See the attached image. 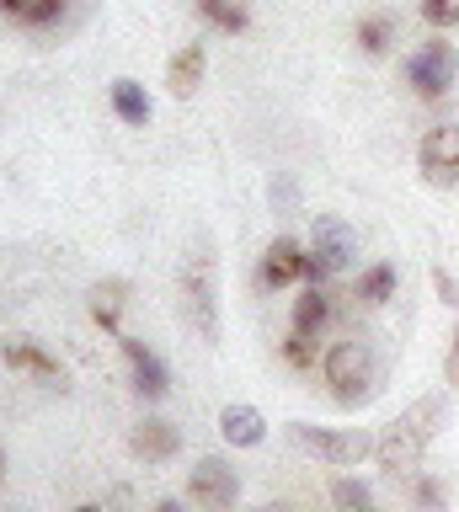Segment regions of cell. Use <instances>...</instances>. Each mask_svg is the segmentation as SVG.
<instances>
[{"mask_svg": "<svg viewBox=\"0 0 459 512\" xmlns=\"http://www.w3.org/2000/svg\"><path fill=\"white\" fill-rule=\"evenodd\" d=\"M449 427V400L443 395H427L417 400L406 416H395V422L374 438V459H379V470L385 475H417L422 470V454H427V443L438 438V432Z\"/></svg>", "mask_w": 459, "mask_h": 512, "instance_id": "6da1fadb", "label": "cell"}, {"mask_svg": "<svg viewBox=\"0 0 459 512\" xmlns=\"http://www.w3.org/2000/svg\"><path fill=\"white\" fill-rule=\"evenodd\" d=\"M321 379L337 406H369V400L385 390V358L358 342V336H347V342H331L321 352Z\"/></svg>", "mask_w": 459, "mask_h": 512, "instance_id": "7a4b0ae2", "label": "cell"}, {"mask_svg": "<svg viewBox=\"0 0 459 512\" xmlns=\"http://www.w3.org/2000/svg\"><path fill=\"white\" fill-rule=\"evenodd\" d=\"M289 443L299 454L321 459V464H363L374 454V438L358 427H315V422H289Z\"/></svg>", "mask_w": 459, "mask_h": 512, "instance_id": "3957f363", "label": "cell"}, {"mask_svg": "<svg viewBox=\"0 0 459 512\" xmlns=\"http://www.w3.org/2000/svg\"><path fill=\"white\" fill-rule=\"evenodd\" d=\"M406 86L422 96V102H438V96H449L454 91V80H459V48L449 38H427L417 54H406Z\"/></svg>", "mask_w": 459, "mask_h": 512, "instance_id": "277c9868", "label": "cell"}, {"mask_svg": "<svg viewBox=\"0 0 459 512\" xmlns=\"http://www.w3.org/2000/svg\"><path fill=\"white\" fill-rule=\"evenodd\" d=\"M182 315L209 347H219V288H214V262L209 256H187L182 267Z\"/></svg>", "mask_w": 459, "mask_h": 512, "instance_id": "5b68a950", "label": "cell"}, {"mask_svg": "<svg viewBox=\"0 0 459 512\" xmlns=\"http://www.w3.org/2000/svg\"><path fill=\"white\" fill-rule=\"evenodd\" d=\"M310 256L326 267V278H337L358 262V230L342 214H315L310 219Z\"/></svg>", "mask_w": 459, "mask_h": 512, "instance_id": "8992f818", "label": "cell"}, {"mask_svg": "<svg viewBox=\"0 0 459 512\" xmlns=\"http://www.w3.org/2000/svg\"><path fill=\"white\" fill-rule=\"evenodd\" d=\"M417 171L427 187H459V123L427 128L417 144Z\"/></svg>", "mask_w": 459, "mask_h": 512, "instance_id": "52a82bcc", "label": "cell"}, {"mask_svg": "<svg viewBox=\"0 0 459 512\" xmlns=\"http://www.w3.org/2000/svg\"><path fill=\"white\" fill-rule=\"evenodd\" d=\"M187 496H193L198 507L230 512V507H235V496H241V475H235L219 454H209V459H198V464H193V475H187Z\"/></svg>", "mask_w": 459, "mask_h": 512, "instance_id": "ba28073f", "label": "cell"}, {"mask_svg": "<svg viewBox=\"0 0 459 512\" xmlns=\"http://www.w3.org/2000/svg\"><path fill=\"white\" fill-rule=\"evenodd\" d=\"M118 347H123V358H129V374H134V390L145 395V400H166L171 390V374H166V363L155 358V352L139 342V336H123L118 331Z\"/></svg>", "mask_w": 459, "mask_h": 512, "instance_id": "9c48e42d", "label": "cell"}, {"mask_svg": "<svg viewBox=\"0 0 459 512\" xmlns=\"http://www.w3.org/2000/svg\"><path fill=\"white\" fill-rule=\"evenodd\" d=\"M219 438L230 448H262L267 443V416L257 406H246V400H230V406L219 411Z\"/></svg>", "mask_w": 459, "mask_h": 512, "instance_id": "30bf717a", "label": "cell"}, {"mask_svg": "<svg viewBox=\"0 0 459 512\" xmlns=\"http://www.w3.org/2000/svg\"><path fill=\"white\" fill-rule=\"evenodd\" d=\"M305 256H310V246H299V240L278 235L273 246L262 251V278H267V288H289V283L305 278Z\"/></svg>", "mask_w": 459, "mask_h": 512, "instance_id": "8fae6325", "label": "cell"}, {"mask_svg": "<svg viewBox=\"0 0 459 512\" xmlns=\"http://www.w3.org/2000/svg\"><path fill=\"white\" fill-rule=\"evenodd\" d=\"M0 358L17 368V374H33L43 384H65V363L49 358V352H43L38 342H27V336H17V342H0Z\"/></svg>", "mask_w": 459, "mask_h": 512, "instance_id": "7c38bea8", "label": "cell"}, {"mask_svg": "<svg viewBox=\"0 0 459 512\" xmlns=\"http://www.w3.org/2000/svg\"><path fill=\"white\" fill-rule=\"evenodd\" d=\"M177 448H182V432L171 427L166 416H145V422L129 432V454L134 459H155V464H161V459L177 454Z\"/></svg>", "mask_w": 459, "mask_h": 512, "instance_id": "4fadbf2b", "label": "cell"}, {"mask_svg": "<svg viewBox=\"0 0 459 512\" xmlns=\"http://www.w3.org/2000/svg\"><path fill=\"white\" fill-rule=\"evenodd\" d=\"M203 70H209V48H203V43H182L177 54H171V64H166V91L187 102V96L203 86Z\"/></svg>", "mask_w": 459, "mask_h": 512, "instance_id": "5bb4252c", "label": "cell"}, {"mask_svg": "<svg viewBox=\"0 0 459 512\" xmlns=\"http://www.w3.org/2000/svg\"><path fill=\"white\" fill-rule=\"evenodd\" d=\"M107 96H113V112L129 128H145L150 118H155V102L145 96V86H139V80H129V75H118L113 86H107Z\"/></svg>", "mask_w": 459, "mask_h": 512, "instance_id": "9a60e30c", "label": "cell"}, {"mask_svg": "<svg viewBox=\"0 0 459 512\" xmlns=\"http://www.w3.org/2000/svg\"><path fill=\"white\" fill-rule=\"evenodd\" d=\"M326 320H331V299L310 283L305 294L294 299V331H299V336H321V331H326Z\"/></svg>", "mask_w": 459, "mask_h": 512, "instance_id": "2e32d148", "label": "cell"}, {"mask_svg": "<svg viewBox=\"0 0 459 512\" xmlns=\"http://www.w3.org/2000/svg\"><path fill=\"white\" fill-rule=\"evenodd\" d=\"M123 294H129V283H97V288H91V320H97L102 331H113V336H118Z\"/></svg>", "mask_w": 459, "mask_h": 512, "instance_id": "e0dca14e", "label": "cell"}, {"mask_svg": "<svg viewBox=\"0 0 459 512\" xmlns=\"http://www.w3.org/2000/svg\"><path fill=\"white\" fill-rule=\"evenodd\" d=\"M331 507H337V512H385V507L374 502V491L363 486V480H353V475L331 480Z\"/></svg>", "mask_w": 459, "mask_h": 512, "instance_id": "ac0fdd59", "label": "cell"}, {"mask_svg": "<svg viewBox=\"0 0 459 512\" xmlns=\"http://www.w3.org/2000/svg\"><path fill=\"white\" fill-rule=\"evenodd\" d=\"M198 16L209 27H219V32H246L251 27V16H246L241 0H198Z\"/></svg>", "mask_w": 459, "mask_h": 512, "instance_id": "d6986e66", "label": "cell"}, {"mask_svg": "<svg viewBox=\"0 0 459 512\" xmlns=\"http://www.w3.org/2000/svg\"><path fill=\"white\" fill-rule=\"evenodd\" d=\"M358 299H363V304H385V299H395V267H390V262L363 267V272H358Z\"/></svg>", "mask_w": 459, "mask_h": 512, "instance_id": "ffe728a7", "label": "cell"}, {"mask_svg": "<svg viewBox=\"0 0 459 512\" xmlns=\"http://www.w3.org/2000/svg\"><path fill=\"white\" fill-rule=\"evenodd\" d=\"M395 32H401V27H395V16H363V22H358V48L379 59V54H390Z\"/></svg>", "mask_w": 459, "mask_h": 512, "instance_id": "44dd1931", "label": "cell"}, {"mask_svg": "<svg viewBox=\"0 0 459 512\" xmlns=\"http://www.w3.org/2000/svg\"><path fill=\"white\" fill-rule=\"evenodd\" d=\"M422 22L438 27V32L459 27V0H422Z\"/></svg>", "mask_w": 459, "mask_h": 512, "instance_id": "7402d4cb", "label": "cell"}, {"mask_svg": "<svg viewBox=\"0 0 459 512\" xmlns=\"http://www.w3.org/2000/svg\"><path fill=\"white\" fill-rule=\"evenodd\" d=\"M283 363L289 368H315V336H289V342H283Z\"/></svg>", "mask_w": 459, "mask_h": 512, "instance_id": "603a6c76", "label": "cell"}, {"mask_svg": "<svg viewBox=\"0 0 459 512\" xmlns=\"http://www.w3.org/2000/svg\"><path fill=\"white\" fill-rule=\"evenodd\" d=\"M433 294L449 304V310H459V283H454V272H443V267H433Z\"/></svg>", "mask_w": 459, "mask_h": 512, "instance_id": "cb8c5ba5", "label": "cell"}, {"mask_svg": "<svg viewBox=\"0 0 459 512\" xmlns=\"http://www.w3.org/2000/svg\"><path fill=\"white\" fill-rule=\"evenodd\" d=\"M417 502H422V507H433V512H443V486L422 475V480H417Z\"/></svg>", "mask_w": 459, "mask_h": 512, "instance_id": "d4e9b609", "label": "cell"}, {"mask_svg": "<svg viewBox=\"0 0 459 512\" xmlns=\"http://www.w3.org/2000/svg\"><path fill=\"white\" fill-rule=\"evenodd\" d=\"M443 379L454 384V395H459V326H454V336H449V358H443Z\"/></svg>", "mask_w": 459, "mask_h": 512, "instance_id": "484cf974", "label": "cell"}, {"mask_svg": "<svg viewBox=\"0 0 459 512\" xmlns=\"http://www.w3.org/2000/svg\"><path fill=\"white\" fill-rule=\"evenodd\" d=\"M27 11H33V0H0V16H17V22H27Z\"/></svg>", "mask_w": 459, "mask_h": 512, "instance_id": "4316f807", "label": "cell"}, {"mask_svg": "<svg viewBox=\"0 0 459 512\" xmlns=\"http://www.w3.org/2000/svg\"><path fill=\"white\" fill-rule=\"evenodd\" d=\"M273 198H278L283 208H294V203H299V187H294V182H278V187H273Z\"/></svg>", "mask_w": 459, "mask_h": 512, "instance_id": "83f0119b", "label": "cell"}, {"mask_svg": "<svg viewBox=\"0 0 459 512\" xmlns=\"http://www.w3.org/2000/svg\"><path fill=\"white\" fill-rule=\"evenodd\" d=\"M155 512H182V502H155Z\"/></svg>", "mask_w": 459, "mask_h": 512, "instance_id": "f1b7e54d", "label": "cell"}, {"mask_svg": "<svg viewBox=\"0 0 459 512\" xmlns=\"http://www.w3.org/2000/svg\"><path fill=\"white\" fill-rule=\"evenodd\" d=\"M75 512H102V507H75Z\"/></svg>", "mask_w": 459, "mask_h": 512, "instance_id": "f546056e", "label": "cell"}, {"mask_svg": "<svg viewBox=\"0 0 459 512\" xmlns=\"http://www.w3.org/2000/svg\"><path fill=\"white\" fill-rule=\"evenodd\" d=\"M0 475H6V454H0Z\"/></svg>", "mask_w": 459, "mask_h": 512, "instance_id": "4dcf8cb0", "label": "cell"}, {"mask_svg": "<svg viewBox=\"0 0 459 512\" xmlns=\"http://www.w3.org/2000/svg\"><path fill=\"white\" fill-rule=\"evenodd\" d=\"M267 512H283V507H267Z\"/></svg>", "mask_w": 459, "mask_h": 512, "instance_id": "1f68e13d", "label": "cell"}]
</instances>
